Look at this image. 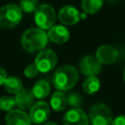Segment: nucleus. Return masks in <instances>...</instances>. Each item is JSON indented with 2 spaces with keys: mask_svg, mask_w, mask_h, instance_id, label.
<instances>
[{
  "mask_svg": "<svg viewBox=\"0 0 125 125\" xmlns=\"http://www.w3.org/2000/svg\"><path fill=\"white\" fill-rule=\"evenodd\" d=\"M79 75L77 69L70 64L60 66L54 74L53 83L58 91H67L74 87L78 81Z\"/></svg>",
  "mask_w": 125,
  "mask_h": 125,
  "instance_id": "nucleus-1",
  "label": "nucleus"
},
{
  "mask_svg": "<svg viewBox=\"0 0 125 125\" xmlns=\"http://www.w3.org/2000/svg\"><path fill=\"white\" fill-rule=\"evenodd\" d=\"M21 46L28 53H35L43 50L48 43L47 33L39 28L32 27L24 31L21 36Z\"/></svg>",
  "mask_w": 125,
  "mask_h": 125,
  "instance_id": "nucleus-2",
  "label": "nucleus"
},
{
  "mask_svg": "<svg viewBox=\"0 0 125 125\" xmlns=\"http://www.w3.org/2000/svg\"><path fill=\"white\" fill-rule=\"evenodd\" d=\"M22 12L16 4H8L0 8V27L12 28L18 25L21 20Z\"/></svg>",
  "mask_w": 125,
  "mask_h": 125,
  "instance_id": "nucleus-3",
  "label": "nucleus"
},
{
  "mask_svg": "<svg viewBox=\"0 0 125 125\" xmlns=\"http://www.w3.org/2000/svg\"><path fill=\"white\" fill-rule=\"evenodd\" d=\"M34 21L39 28L43 30L50 29L56 21L55 9L49 4L39 5L34 14Z\"/></svg>",
  "mask_w": 125,
  "mask_h": 125,
  "instance_id": "nucleus-4",
  "label": "nucleus"
},
{
  "mask_svg": "<svg viewBox=\"0 0 125 125\" xmlns=\"http://www.w3.org/2000/svg\"><path fill=\"white\" fill-rule=\"evenodd\" d=\"M89 121L92 125H111L112 117L109 107L102 103L95 104L89 110Z\"/></svg>",
  "mask_w": 125,
  "mask_h": 125,
  "instance_id": "nucleus-5",
  "label": "nucleus"
},
{
  "mask_svg": "<svg viewBox=\"0 0 125 125\" xmlns=\"http://www.w3.org/2000/svg\"><path fill=\"white\" fill-rule=\"evenodd\" d=\"M57 62L58 57L56 53L51 49H46L37 55L34 64L40 72H49L56 66Z\"/></svg>",
  "mask_w": 125,
  "mask_h": 125,
  "instance_id": "nucleus-6",
  "label": "nucleus"
},
{
  "mask_svg": "<svg viewBox=\"0 0 125 125\" xmlns=\"http://www.w3.org/2000/svg\"><path fill=\"white\" fill-rule=\"evenodd\" d=\"M79 67L85 76H97L102 69V63L97 60L96 57L87 55L80 60Z\"/></svg>",
  "mask_w": 125,
  "mask_h": 125,
  "instance_id": "nucleus-7",
  "label": "nucleus"
},
{
  "mask_svg": "<svg viewBox=\"0 0 125 125\" xmlns=\"http://www.w3.org/2000/svg\"><path fill=\"white\" fill-rule=\"evenodd\" d=\"M50 116V106L44 101H38L34 103L30 108L29 117L35 124H41L47 121Z\"/></svg>",
  "mask_w": 125,
  "mask_h": 125,
  "instance_id": "nucleus-8",
  "label": "nucleus"
},
{
  "mask_svg": "<svg viewBox=\"0 0 125 125\" xmlns=\"http://www.w3.org/2000/svg\"><path fill=\"white\" fill-rule=\"evenodd\" d=\"M64 125H89V118L81 108H71L63 115Z\"/></svg>",
  "mask_w": 125,
  "mask_h": 125,
  "instance_id": "nucleus-9",
  "label": "nucleus"
},
{
  "mask_svg": "<svg viewBox=\"0 0 125 125\" xmlns=\"http://www.w3.org/2000/svg\"><path fill=\"white\" fill-rule=\"evenodd\" d=\"M118 57L117 50L110 45H102L96 51V58L102 64L113 63Z\"/></svg>",
  "mask_w": 125,
  "mask_h": 125,
  "instance_id": "nucleus-10",
  "label": "nucleus"
},
{
  "mask_svg": "<svg viewBox=\"0 0 125 125\" xmlns=\"http://www.w3.org/2000/svg\"><path fill=\"white\" fill-rule=\"evenodd\" d=\"M59 20L64 25H73L80 20V14L78 10L73 6H63L59 12Z\"/></svg>",
  "mask_w": 125,
  "mask_h": 125,
  "instance_id": "nucleus-11",
  "label": "nucleus"
},
{
  "mask_svg": "<svg viewBox=\"0 0 125 125\" xmlns=\"http://www.w3.org/2000/svg\"><path fill=\"white\" fill-rule=\"evenodd\" d=\"M6 125H31V119L27 113L21 109L9 111L5 117Z\"/></svg>",
  "mask_w": 125,
  "mask_h": 125,
  "instance_id": "nucleus-12",
  "label": "nucleus"
},
{
  "mask_svg": "<svg viewBox=\"0 0 125 125\" xmlns=\"http://www.w3.org/2000/svg\"><path fill=\"white\" fill-rule=\"evenodd\" d=\"M34 98L32 91L28 89H21L18 94H16V105L20 109H29L34 104Z\"/></svg>",
  "mask_w": 125,
  "mask_h": 125,
  "instance_id": "nucleus-13",
  "label": "nucleus"
},
{
  "mask_svg": "<svg viewBox=\"0 0 125 125\" xmlns=\"http://www.w3.org/2000/svg\"><path fill=\"white\" fill-rule=\"evenodd\" d=\"M48 38L57 44L65 43L69 39V31L63 25H53L48 30Z\"/></svg>",
  "mask_w": 125,
  "mask_h": 125,
  "instance_id": "nucleus-14",
  "label": "nucleus"
},
{
  "mask_svg": "<svg viewBox=\"0 0 125 125\" xmlns=\"http://www.w3.org/2000/svg\"><path fill=\"white\" fill-rule=\"evenodd\" d=\"M50 104L55 111H62L67 105V98L62 91H56L52 95Z\"/></svg>",
  "mask_w": 125,
  "mask_h": 125,
  "instance_id": "nucleus-15",
  "label": "nucleus"
},
{
  "mask_svg": "<svg viewBox=\"0 0 125 125\" xmlns=\"http://www.w3.org/2000/svg\"><path fill=\"white\" fill-rule=\"evenodd\" d=\"M32 93L34 95L35 98L39 99V100H42L44 98H46L49 93H50V85L47 81L45 80H40V81H37L33 88H32Z\"/></svg>",
  "mask_w": 125,
  "mask_h": 125,
  "instance_id": "nucleus-16",
  "label": "nucleus"
},
{
  "mask_svg": "<svg viewBox=\"0 0 125 125\" xmlns=\"http://www.w3.org/2000/svg\"><path fill=\"white\" fill-rule=\"evenodd\" d=\"M82 87L85 93H87L88 95H93L99 91L101 87V83L100 80L97 78V76H90L84 80Z\"/></svg>",
  "mask_w": 125,
  "mask_h": 125,
  "instance_id": "nucleus-17",
  "label": "nucleus"
},
{
  "mask_svg": "<svg viewBox=\"0 0 125 125\" xmlns=\"http://www.w3.org/2000/svg\"><path fill=\"white\" fill-rule=\"evenodd\" d=\"M4 87L7 92L11 94H18L22 89V84L20 78L15 76L7 77L4 82Z\"/></svg>",
  "mask_w": 125,
  "mask_h": 125,
  "instance_id": "nucleus-18",
  "label": "nucleus"
},
{
  "mask_svg": "<svg viewBox=\"0 0 125 125\" xmlns=\"http://www.w3.org/2000/svg\"><path fill=\"white\" fill-rule=\"evenodd\" d=\"M103 6V0H82L81 7L86 14H96Z\"/></svg>",
  "mask_w": 125,
  "mask_h": 125,
  "instance_id": "nucleus-19",
  "label": "nucleus"
},
{
  "mask_svg": "<svg viewBox=\"0 0 125 125\" xmlns=\"http://www.w3.org/2000/svg\"><path fill=\"white\" fill-rule=\"evenodd\" d=\"M39 0H21L20 1V9L24 13H32L35 12L38 8Z\"/></svg>",
  "mask_w": 125,
  "mask_h": 125,
  "instance_id": "nucleus-20",
  "label": "nucleus"
},
{
  "mask_svg": "<svg viewBox=\"0 0 125 125\" xmlns=\"http://www.w3.org/2000/svg\"><path fill=\"white\" fill-rule=\"evenodd\" d=\"M16 105V101L15 98L10 97V96H4L0 99V109L4 111H11L14 109Z\"/></svg>",
  "mask_w": 125,
  "mask_h": 125,
  "instance_id": "nucleus-21",
  "label": "nucleus"
},
{
  "mask_svg": "<svg viewBox=\"0 0 125 125\" xmlns=\"http://www.w3.org/2000/svg\"><path fill=\"white\" fill-rule=\"evenodd\" d=\"M67 98V104H69L72 108H80L83 104V98L80 94L72 92L66 96Z\"/></svg>",
  "mask_w": 125,
  "mask_h": 125,
  "instance_id": "nucleus-22",
  "label": "nucleus"
},
{
  "mask_svg": "<svg viewBox=\"0 0 125 125\" xmlns=\"http://www.w3.org/2000/svg\"><path fill=\"white\" fill-rule=\"evenodd\" d=\"M38 72H39V70L37 69V67H36L35 64H29V65H27L24 68V71H23L24 75L26 77H28V78H32V77L36 76Z\"/></svg>",
  "mask_w": 125,
  "mask_h": 125,
  "instance_id": "nucleus-23",
  "label": "nucleus"
},
{
  "mask_svg": "<svg viewBox=\"0 0 125 125\" xmlns=\"http://www.w3.org/2000/svg\"><path fill=\"white\" fill-rule=\"evenodd\" d=\"M111 125H125V115H119L114 118L111 122Z\"/></svg>",
  "mask_w": 125,
  "mask_h": 125,
  "instance_id": "nucleus-24",
  "label": "nucleus"
},
{
  "mask_svg": "<svg viewBox=\"0 0 125 125\" xmlns=\"http://www.w3.org/2000/svg\"><path fill=\"white\" fill-rule=\"evenodd\" d=\"M6 78H7V73H6V71H5L2 67H0V85L4 84Z\"/></svg>",
  "mask_w": 125,
  "mask_h": 125,
  "instance_id": "nucleus-25",
  "label": "nucleus"
},
{
  "mask_svg": "<svg viewBox=\"0 0 125 125\" xmlns=\"http://www.w3.org/2000/svg\"><path fill=\"white\" fill-rule=\"evenodd\" d=\"M43 125H58V124H56L55 122H51V121H49V122H45Z\"/></svg>",
  "mask_w": 125,
  "mask_h": 125,
  "instance_id": "nucleus-26",
  "label": "nucleus"
},
{
  "mask_svg": "<svg viewBox=\"0 0 125 125\" xmlns=\"http://www.w3.org/2000/svg\"><path fill=\"white\" fill-rule=\"evenodd\" d=\"M123 80H124V82H125V68H124V70H123Z\"/></svg>",
  "mask_w": 125,
  "mask_h": 125,
  "instance_id": "nucleus-27",
  "label": "nucleus"
}]
</instances>
